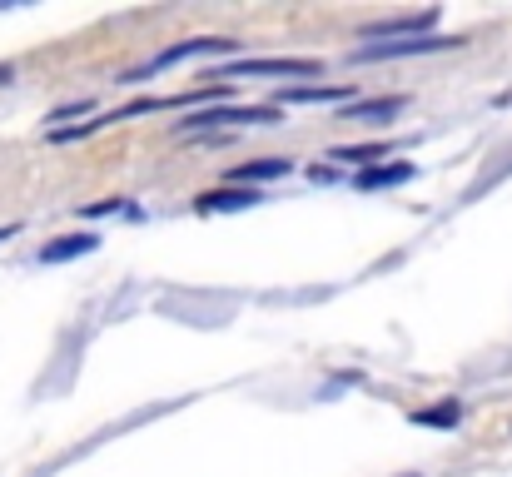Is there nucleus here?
Instances as JSON below:
<instances>
[{
	"label": "nucleus",
	"mask_w": 512,
	"mask_h": 477,
	"mask_svg": "<svg viewBox=\"0 0 512 477\" xmlns=\"http://www.w3.org/2000/svg\"><path fill=\"white\" fill-rule=\"evenodd\" d=\"M458 40H443V35H413V40H368L353 50V65H368V60H403V55H433V50H448Z\"/></svg>",
	"instance_id": "f257e3e1"
},
{
	"label": "nucleus",
	"mask_w": 512,
	"mask_h": 477,
	"mask_svg": "<svg viewBox=\"0 0 512 477\" xmlns=\"http://www.w3.org/2000/svg\"><path fill=\"white\" fill-rule=\"evenodd\" d=\"M224 50H234V40H179V45H170V50H160L145 70H135V75H125V85L130 80H145V75H155V70H170V65H184V60H199V55H224Z\"/></svg>",
	"instance_id": "f03ea898"
},
{
	"label": "nucleus",
	"mask_w": 512,
	"mask_h": 477,
	"mask_svg": "<svg viewBox=\"0 0 512 477\" xmlns=\"http://www.w3.org/2000/svg\"><path fill=\"white\" fill-rule=\"evenodd\" d=\"M209 125H274V105L269 110H199V115H189V120H179V130L189 135V130H209Z\"/></svg>",
	"instance_id": "7ed1b4c3"
},
{
	"label": "nucleus",
	"mask_w": 512,
	"mask_h": 477,
	"mask_svg": "<svg viewBox=\"0 0 512 477\" xmlns=\"http://www.w3.org/2000/svg\"><path fill=\"white\" fill-rule=\"evenodd\" d=\"M254 204H264V194L234 184V189H214V194L194 199V214H239V209H254Z\"/></svg>",
	"instance_id": "20e7f679"
},
{
	"label": "nucleus",
	"mask_w": 512,
	"mask_h": 477,
	"mask_svg": "<svg viewBox=\"0 0 512 477\" xmlns=\"http://www.w3.org/2000/svg\"><path fill=\"white\" fill-rule=\"evenodd\" d=\"M319 60H239L229 75H319Z\"/></svg>",
	"instance_id": "39448f33"
},
{
	"label": "nucleus",
	"mask_w": 512,
	"mask_h": 477,
	"mask_svg": "<svg viewBox=\"0 0 512 477\" xmlns=\"http://www.w3.org/2000/svg\"><path fill=\"white\" fill-rule=\"evenodd\" d=\"M95 249H100L95 234H65V239H50V244L40 249V264H70V259L95 254Z\"/></svg>",
	"instance_id": "423d86ee"
},
{
	"label": "nucleus",
	"mask_w": 512,
	"mask_h": 477,
	"mask_svg": "<svg viewBox=\"0 0 512 477\" xmlns=\"http://www.w3.org/2000/svg\"><path fill=\"white\" fill-rule=\"evenodd\" d=\"M398 110H403V95H383V100H358V105H348L343 120H353V125H383V120H393Z\"/></svg>",
	"instance_id": "0eeeda50"
},
{
	"label": "nucleus",
	"mask_w": 512,
	"mask_h": 477,
	"mask_svg": "<svg viewBox=\"0 0 512 477\" xmlns=\"http://www.w3.org/2000/svg\"><path fill=\"white\" fill-rule=\"evenodd\" d=\"M294 169V159H249V164H239L229 179L234 184H244V189H254V184H269V179H284Z\"/></svg>",
	"instance_id": "6e6552de"
},
{
	"label": "nucleus",
	"mask_w": 512,
	"mask_h": 477,
	"mask_svg": "<svg viewBox=\"0 0 512 477\" xmlns=\"http://www.w3.org/2000/svg\"><path fill=\"white\" fill-rule=\"evenodd\" d=\"M418 169L408 164V159H398V164H378V169H363L353 184L358 189H393V184H403V179H413Z\"/></svg>",
	"instance_id": "1a4fd4ad"
},
{
	"label": "nucleus",
	"mask_w": 512,
	"mask_h": 477,
	"mask_svg": "<svg viewBox=\"0 0 512 477\" xmlns=\"http://www.w3.org/2000/svg\"><path fill=\"white\" fill-rule=\"evenodd\" d=\"M334 100H348L343 85H309V90H284L274 105H334Z\"/></svg>",
	"instance_id": "9d476101"
},
{
	"label": "nucleus",
	"mask_w": 512,
	"mask_h": 477,
	"mask_svg": "<svg viewBox=\"0 0 512 477\" xmlns=\"http://www.w3.org/2000/svg\"><path fill=\"white\" fill-rule=\"evenodd\" d=\"M458 418H463L458 403H438V408H418L413 413V423H423V428H453Z\"/></svg>",
	"instance_id": "9b49d317"
},
{
	"label": "nucleus",
	"mask_w": 512,
	"mask_h": 477,
	"mask_svg": "<svg viewBox=\"0 0 512 477\" xmlns=\"http://www.w3.org/2000/svg\"><path fill=\"white\" fill-rule=\"evenodd\" d=\"M388 145H373V150H339V159H383Z\"/></svg>",
	"instance_id": "f8f14e48"
},
{
	"label": "nucleus",
	"mask_w": 512,
	"mask_h": 477,
	"mask_svg": "<svg viewBox=\"0 0 512 477\" xmlns=\"http://www.w3.org/2000/svg\"><path fill=\"white\" fill-rule=\"evenodd\" d=\"M5 80H15V70H10V65H0V85H5Z\"/></svg>",
	"instance_id": "ddd939ff"
},
{
	"label": "nucleus",
	"mask_w": 512,
	"mask_h": 477,
	"mask_svg": "<svg viewBox=\"0 0 512 477\" xmlns=\"http://www.w3.org/2000/svg\"><path fill=\"white\" fill-rule=\"evenodd\" d=\"M408 477H418V473H408Z\"/></svg>",
	"instance_id": "4468645a"
}]
</instances>
